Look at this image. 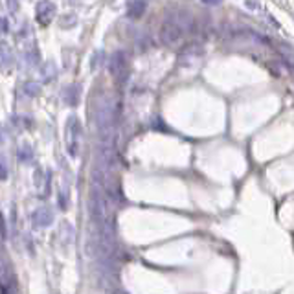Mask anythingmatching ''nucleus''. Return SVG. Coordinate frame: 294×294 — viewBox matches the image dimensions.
I'll return each instance as SVG.
<instances>
[{"label":"nucleus","instance_id":"obj_1","mask_svg":"<svg viewBox=\"0 0 294 294\" xmlns=\"http://www.w3.org/2000/svg\"><path fill=\"white\" fill-rule=\"evenodd\" d=\"M81 144V124L78 118H70L66 124V149L70 156H78Z\"/></svg>","mask_w":294,"mask_h":294},{"label":"nucleus","instance_id":"obj_5","mask_svg":"<svg viewBox=\"0 0 294 294\" xmlns=\"http://www.w3.org/2000/svg\"><path fill=\"white\" fill-rule=\"evenodd\" d=\"M62 98L66 100L68 105H78L80 103V88H76V85L68 86L66 90L62 92Z\"/></svg>","mask_w":294,"mask_h":294},{"label":"nucleus","instance_id":"obj_7","mask_svg":"<svg viewBox=\"0 0 294 294\" xmlns=\"http://www.w3.org/2000/svg\"><path fill=\"white\" fill-rule=\"evenodd\" d=\"M6 32H8V22L0 17V34H6Z\"/></svg>","mask_w":294,"mask_h":294},{"label":"nucleus","instance_id":"obj_4","mask_svg":"<svg viewBox=\"0 0 294 294\" xmlns=\"http://www.w3.org/2000/svg\"><path fill=\"white\" fill-rule=\"evenodd\" d=\"M13 62V57H12V50H10V46L4 44V42H0V64L4 68H10Z\"/></svg>","mask_w":294,"mask_h":294},{"label":"nucleus","instance_id":"obj_6","mask_svg":"<svg viewBox=\"0 0 294 294\" xmlns=\"http://www.w3.org/2000/svg\"><path fill=\"white\" fill-rule=\"evenodd\" d=\"M18 158L22 160L24 164H28V162H32V160H34V151L30 149V146H26V144H24V146L18 149Z\"/></svg>","mask_w":294,"mask_h":294},{"label":"nucleus","instance_id":"obj_3","mask_svg":"<svg viewBox=\"0 0 294 294\" xmlns=\"http://www.w3.org/2000/svg\"><path fill=\"white\" fill-rule=\"evenodd\" d=\"M54 220V214L48 208H39L34 214V222L37 226H50Z\"/></svg>","mask_w":294,"mask_h":294},{"label":"nucleus","instance_id":"obj_2","mask_svg":"<svg viewBox=\"0 0 294 294\" xmlns=\"http://www.w3.org/2000/svg\"><path fill=\"white\" fill-rule=\"evenodd\" d=\"M54 13H56V4H54V2H39V4H37V20H39L42 26L52 22Z\"/></svg>","mask_w":294,"mask_h":294}]
</instances>
